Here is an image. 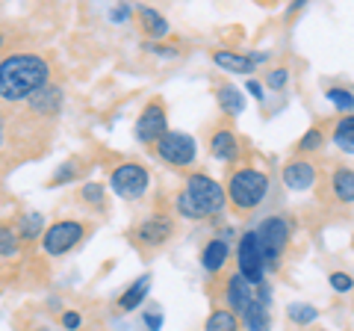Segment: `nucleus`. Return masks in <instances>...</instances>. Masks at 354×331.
<instances>
[{
	"label": "nucleus",
	"instance_id": "nucleus-1",
	"mask_svg": "<svg viewBox=\"0 0 354 331\" xmlns=\"http://www.w3.org/2000/svg\"><path fill=\"white\" fill-rule=\"evenodd\" d=\"M50 80L48 62L36 53H9L0 60V98L6 104L27 101Z\"/></svg>",
	"mask_w": 354,
	"mask_h": 331
},
{
	"label": "nucleus",
	"instance_id": "nucleus-2",
	"mask_svg": "<svg viewBox=\"0 0 354 331\" xmlns=\"http://www.w3.org/2000/svg\"><path fill=\"white\" fill-rule=\"evenodd\" d=\"M266 193H269V178L257 169H239L230 175V184H227V198L230 204L236 207L239 213H248L254 207L263 204Z\"/></svg>",
	"mask_w": 354,
	"mask_h": 331
},
{
	"label": "nucleus",
	"instance_id": "nucleus-3",
	"mask_svg": "<svg viewBox=\"0 0 354 331\" xmlns=\"http://www.w3.org/2000/svg\"><path fill=\"white\" fill-rule=\"evenodd\" d=\"M183 193L189 195V202L195 204V211L201 213V216H213V213L225 211L227 193H225V186L216 184L209 175H201V172L189 175V178H186Z\"/></svg>",
	"mask_w": 354,
	"mask_h": 331
},
{
	"label": "nucleus",
	"instance_id": "nucleus-4",
	"mask_svg": "<svg viewBox=\"0 0 354 331\" xmlns=\"http://www.w3.org/2000/svg\"><path fill=\"white\" fill-rule=\"evenodd\" d=\"M254 234H257V240H260L266 269H274L281 255H283V249H286V242H290V222H286L283 216H269Z\"/></svg>",
	"mask_w": 354,
	"mask_h": 331
},
{
	"label": "nucleus",
	"instance_id": "nucleus-5",
	"mask_svg": "<svg viewBox=\"0 0 354 331\" xmlns=\"http://www.w3.org/2000/svg\"><path fill=\"white\" fill-rule=\"evenodd\" d=\"M83 237H86V228L80 222H74V219H62V222L50 225L41 234V249L48 251L50 258H62V255H68L74 246H80Z\"/></svg>",
	"mask_w": 354,
	"mask_h": 331
},
{
	"label": "nucleus",
	"instance_id": "nucleus-6",
	"mask_svg": "<svg viewBox=\"0 0 354 331\" xmlns=\"http://www.w3.org/2000/svg\"><path fill=\"white\" fill-rule=\"evenodd\" d=\"M236 260H239V275H242V278L251 281L254 287L263 284V278H266V258H263L260 240H257L254 231L242 234L239 249H236Z\"/></svg>",
	"mask_w": 354,
	"mask_h": 331
},
{
	"label": "nucleus",
	"instance_id": "nucleus-7",
	"mask_svg": "<svg viewBox=\"0 0 354 331\" xmlns=\"http://www.w3.org/2000/svg\"><path fill=\"white\" fill-rule=\"evenodd\" d=\"M109 184H113V193H118L121 198H130V202H136V198H142L148 193V172L142 169L139 163H121L118 169L113 172V178H109Z\"/></svg>",
	"mask_w": 354,
	"mask_h": 331
},
{
	"label": "nucleus",
	"instance_id": "nucleus-8",
	"mask_svg": "<svg viewBox=\"0 0 354 331\" xmlns=\"http://www.w3.org/2000/svg\"><path fill=\"white\" fill-rule=\"evenodd\" d=\"M157 154L160 157L169 163V166H189L192 160H195V154H198V148H195V139L189 136V134H180V130H169L160 142H157Z\"/></svg>",
	"mask_w": 354,
	"mask_h": 331
},
{
	"label": "nucleus",
	"instance_id": "nucleus-9",
	"mask_svg": "<svg viewBox=\"0 0 354 331\" xmlns=\"http://www.w3.org/2000/svg\"><path fill=\"white\" fill-rule=\"evenodd\" d=\"M169 134V118H165V107L160 101H151L145 109H142V116L136 118V139L142 142H157Z\"/></svg>",
	"mask_w": 354,
	"mask_h": 331
},
{
	"label": "nucleus",
	"instance_id": "nucleus-10",
	"mask_svg": "<svg viewBox=\"0 0 354 331\" xmlns=\"http://www.w3.org/2000/svg\"><path fill=\"white\" fill-rule=\"evenodd\" d=\"M225 302H227V311H234V314H245L248 311V305L254 302V284L245 281L242 275H230V281H227V290H225Z\"/></svg>",
	"mask_w": 354,
	"mask_h": 331
},
{
	"label": "nucleus",
	"instance_id": "nucleus-11",
	"mask_svg": "<svg viewBox=\"0 0 354 331\" xmlns=\"http://www.w3.org/2000/svg\"><path fill=\"white\" fill-rule=\"evenodd\" d=\"M171 231H174L171 219L157 213V216H151V219H145V222L139 225L136 240L142 242V246H162V242L171 237Z\"/></svg>",
	"mask_w": 354,
	"mask_h": 331
},
{
	"label": "nucleus",
	"instance_id": "nucleus-12",
	"mask_svg": "<svg viewBox=\"0 0 354 331\" xmlns=\"http://www.w3.org/2000/svg\"><path fill=\"white\" fill-rule=\"evenodd\" d=\"M283 184H286V190H295V193L310 190V186L316 184V166L310 163V160H292V163H286L283 166Z\"/></svg>",
	"mask_w": 354,
	"mask_h": 331
},
{
	"label": "nucleus",
	"instance_id": "nucleus-13",
	"mask_svg": "<svg viewBox=\"0 0 354 331\" xmlns=\"http://www.w3.org/2000/svg\"><path fill=\"white\" fill-rule=\"evenodd\" d=\"M209 151L213 157L221 163H234L239 157V139L234 130H216L213 139H209Z\"/></svg>",
	"mask_w": 354,
	"mask_h": 331
},
{
	"label": "nucleus",
	"instance_id": "nucleus-14",
	"mask_svg": "<svg viewBox=\"0 0 354 331\" xmlns=\"http://www.w3.org/2000/svg\"><path fill=\"white\" fill-rule=\"evenodd\" d=\"M30 107H32V113H39V116H57L62 109V89L48 83L41 92L30 98Z\"/></svg>",
	"mask_w": 354,
	"mask_h": 331
},
{
	"label": "nucleus",
	"instance_id": "nucleus-15",
	"mask_svg": "<svg viewBox=\"0 0 354 331\" xmlns=\"http://www.w3.org/2000/svg\"><path fill=\"white\" fill-rule=\"evenodd\" d=\"M148 290H151V275H139L136 281H133L124 293L118 296V311H124V314H130V311H136V307L145 302V296H148Z\"/></svg>",
	"mask_w": 354,
	"mask_h": 331
},
{
	"label": "nucleus",
	"instance_id": "nucleus-16",
	"mask_svg": "<svg viewBox=\"0 0 354 331\" xmlns=\"http://www.w3.org/2000/svg\"><path fill=\"white\" fill-rule=\"evenodd\" d=\"M227 255H230V249H227V240L225 237L209 240L207 246H204V251H201V267L207 272H218L227 263Z\"/></svg>",
	"mask_w": 354,
	"mask_h": 331
},
{
	"label": "nucleus",
	"instance_id": "nucleus-17",
	"mask_svg": "<svg viewBox=\"0 0 354 331\" xmlns=\"http://www.w3.org/2000/svg\"><path fill=\"white\" fill-rule=\"evenodd\" d=\"M254 290H257V287H254ZM242 325H245V331H269L272 328L269 305L257 302V293H254V302L248 305V311L242 314Z\"/></svg>",
	"mask_w": 354,
	"mask_h": 331
},
{
	"label": "nucleus",
	"instance_id": "nucleus-18",
	"mask_svg": "<svg viewBox=\"0 0 354 331\" xmlns=\"http://www.w3.org/2000/svg\"><path fill=\"white\" fill-rule=\"evenodd\" d=\"M330 193H334L337 202L351 204L354 202V172L346 169V166L334 169V175H330Z\"/></svg>",
	"mask_w": 354,
	"mask_h": 331
},
{
	"label": "nucleus",
	"instance_id": "nucleus-19",
	"mask_svg": "<svg viewBox=\"0 0 354 331\" xmlns=\"http://www.w3.org/2000/svg\"><path fill=\"white\" fill-rule=\"evenodd\" d=\"M213 62L230 74H254V62L248 57H242V53H234V51H216Z\"/></svg>",
	"mask_w": 354,
	"mask_h": 331
},
{
	"label": "nucleus",
	"instance_id": "nucleus-20",
	"mask_svg": "<svg viewBox=\"0 0 354 331\" xmlns=\"http://www.w3.org/2000/svg\"><path fill=\"white\" fill-rule=\"evenodd\" d=\"M139 18H142V27H145V33H148V39H165L169 36V21H165L157 9H151V6H142L139 9Z\"/></svg>",
	"mask_w": 354,
	"mask_h": 331
},
{
	"label": "nucleus",
	"instance_id": "nucleus-21",
	"mask_svg": "<svg viewBox=\"0 0 354 331\" xmlns=\"http://www.w3.org/2000/svg\"><path fill=\"white\" fill-rule=\"evenodd\" d=\"M204 331H239V316L234 311H227V307H218V311L207 316Z\"/></svg>",
	"mask_w": 354,
	"mask_h": 331
},
{
	"label": "nucleus",
	"instance_id": "nucleus-22",
	"mask_svg": "<svg viewBox=\"0 0 354 331\" xmlns=\"http://www.w3.org/2000/svg\"><path fill=\"white\" fill-rule=\"evenodd\" d=\"M334 145L346 154H354V116H342V121H337Z\"/></svg>",
	"mask_w": 354,
	"mask_h": 331
},
{
	"label": "nucleus",
	"instance_id": "nucleus-23",
	"mask_svg": "<svg viewBox=\"0 0 354 331\" xmlns=\"http://www.w3.org/2000/svg\"><path fill=\"white\" fill-rule=\"evenodd\" d=\"M218 104H221V109H225L227 116H239L242 109H245V98H242V92L236 89V86H221L218 89Z\"/></svg>",
	"mask_w": 354,
	"mask_h": 331
},
{
	"label": "nucleus",
	"instance_id": "nucleus-24",
	"mask_svg": "<svg viewBox=\"0 0 354 331\" xmlns=\"http://www.w3.org/2000/svg\"><path fill=\"white\" fill-rule=\"evenodd\" d=\"M325 98H328V101L339 109V113H346V116H351V113H354V92H351V89H342V86H334V89H328V92H325Z\"/></svg>",
	"mask_w": 354,
	"mask_h": 331
},
{
	"label": "nucleus",
	"instance_id": "nucleus-25",
	"mask_svg": "<svg viewBox=\"0 0 354 331\" xmlns=\"http://www.w3.org/2000/svg\"><path fill=\"white\" fill-rule=\"evenodd\" d=\"M286 314H290V319L295 325H310V323H316V319H319V311L313 305H307V302H292Z\"/></svg>",
	"mask_w": 354,
	"mask_h": 331
},
{
	"label": "nucleus",
	"instance_id": "nucleus-26",
	"mask_svg": "<svg viewBox=\"0 0 354 331\" xmlns=\"http://www.w3.org/2000/svg\"><path fill=\"white\" fill-rule=\"evenodd\" d=\"M41 225H44V216H41V213H27L24 219H21L18 237H21V240H36V237L41 234Z\"/></svg>",
	"mask_w": 354,
	"mask_h": 331
},
{
	"label": "nucleus",
	"instance_id": "nucleus-27",
	"mask_svg": "<svg viewBox=\"0 0 354 331\" xmlns=\"http://www.w3.org/2000/svg\"><path fill=\"white\" fill-rule=\"evenodd\" d=\"M18 234L9 225H0V258H12L18 255Z\"/></svg>",
	"mask_w": 354,
	"mask_h": 331
},
{
	"label": "nucleus",
	"instance_id": "nucleus-28",
	"mask_svg": "<svg viewBox=\"0 0 354 331\" xmlns=\"http://www.w3.org/2000/svg\"><path fill=\"white\" fill-rule=\"evenodd\" d=\"M286 83H290V71L286 69H274V71L266 74V86H269L272 92H281Z\"/></svg>",
	"mask_w": 354,
	"mask_h": 331
},
{
	"label": "nucleus",
	"instance_id": "nucleus-29",
	"mask_svg": "<svg viewBox=\"0 0 354 331\" xmlns=\"http://www.w3.org/2000/svg\"><path fill=\"white\" fill-rule=\"evenodd\" d=\"M330 287H334L337 293H351L354 290V278L348 272H330Z\"/></svg>",
	"mask_w": 354,
	"mask_h": 331
},
{
	"label": "nucleus",
	"instance_id": "nucleus-30",
	"mask_svg": "<svg viewBox=\"0 0 354 331\" xmlns=\"http://www.w3.org/2000/svg\"><path fill=\"white\" fill-rule=\"evenodd\" d=\"M319 145H322V130H319V127L307 130V134L298 139V148H301V151H316Z\"/></svg>",
	"mask_w": 354,
	"mask_h": 331
},
{
	"label": "nucleus",
	"instance_id": "nucleus-31",
	"mask_svg": "<svg viewBox=\"0 0 354 331\" xmlns=\"http://www.w3.org/2000/svg\"><path fill=\"white\" fill-rule=\"evenodd\" d=\"M77 175V163H65V166H59L57 169V175L50 178V186H59V184H68L71 178Z\"/></svg>",
	"mask_w": 354,
	"mask_h": 331
},
{
	"label": "nucleus",
	"instance_id": "nucleus-32",
	"mask_svg": "<svg viewBox=\"0 0 354 331\" xmlns=\"http://www.w3.org/2000/svg\"><path fill=\"white\" fill-rule=\"evenodd\" d=\"M83 198L88 204H101L104 202V186L101 184H86L83 186Z\"/></svg>",
	"mask_w": 354,
	"mask_h": 331
},
{
	"label": "nucleus",
	"instance_id": "nucleus-33",
	"mask_svg": "<svg viewBox=\"0 0 354 331\" xmlns=\"http://www.w3.org/2000/svg\"><path fill=\"white\" fill-rule=\"evenodd\" d=\"M80 325H83V316L77 314V311H65V314H62V328H65V331H77Z\"/></svg>",
	"mask_w": 354,
	"mask_h": 331
},
{
	"label": "nucleus",
	"instance_id": "nucleus-34",
	"mask_svg": "<svg viewBox=\"0 0 354 331\" xmlns=\"http://www.w3.org/2000/svg\"><path fill=\"white\" fill-rule=\"evenodd\" d=\"M145 51L148 53H157V57H177V48H165V45H157V42H145Z\"/></svg>",
	"mask_w": 354,
	"mask_h": 331
},
{
	"label": "nucleus",
	"instance_id": "nucleus-35",
	"mask_svg": "<svg viewBox=\"0 0 354 331\" xmlns=\"http://www.w3.org/2000/svg\"><path fill=\"white\" fill-rule=\"evenodd\" d=\"M133 15V9L124 3V6H118V9H113V12H109V18H113L115 21V24H121V21H127Z\"/></svg>",
	"mask_w": 354,
	"mask_h": 331
},
{
	"label": "nucleus",
	"instance_id": "nucleus-36",
	"mask_svg": "<svg viewBox=\"0 0 354 331\" xmlns=\"http://www.w3.org/2000/svg\"><path fill=\"white\" fill-rule=\"evenodd\" d=\"M162 325V314H145V328L148 331H160Z\"/></svg>",
	"mask_w": 354,
	"mask_h": 331
},
{
	"label": "nucleus",
	"instance_id": "nucleus-37",
	"mask_svg": "<svg viewBox=\"0 0 354 331\" xmlns=\"http://www.w3.org/2000/svg\"><path fill=\"white\" fill-rule=\"evenodd\" d=\"M245 89H248L254 98H257V101H263V86H260L257 80H248V86H245Z\"/></svg>",
	"mask_w": 354,
	"mask_h": 331
},
{
	"label": "nucleus",
	"instance_id": "nucleus-38",
	"mask_svg": "<svg viewBox=\"0 0 354 331\" xmlns=\"http://www.w3.org/2000/svg\"><path fill=\"white\" fill-rule=\"evenodd\" d=\"M3 142H6V118L0 113V148H3Z\"/></svg>",
	"mask_w": 354,
	"mask_h": 331
},
{
	"label": "nucleus",
	"instance_id": "nucleus-39",
	"mask_svg": "<svg viewBox=\"0 0 354 331\" xmlns=\"http://www.w3.org/2000/svg\"><path fill=\"white\" fill-rule=\"evenodd\" d=\"M3 42H6V39H3V33H0V48H3Z\"/></svg>",
	"mask_w": 354,
	"mask_h": 331
}]
</instances>
